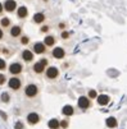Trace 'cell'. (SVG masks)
Here are the masks:
<instances>
[{"mask_svg":"<svg viewBox=\"0 0 127 129\" xmlns=\"http://www.w3.org/2000/svg\"><path fill=\"white\" fill-rule=\"evenodd\" d=\"M10 33H12V36H18V35H21V27H18V26H15V27H13L12 28V31H10Z\"/></svg>","mask_w":127,"mask_h":129,"instance_id":"cell-17","label":"cell"},{"mask_svg":"<svg viewBox=\"0 0 127 129\" xmlns=\"http://www.w3.org/2000/svg\"><path fill=\"white\" fill-rule=\"evenodd\" d=\"M27 120H28L30 124H36V123L39 121V115L37 114H30L27 116Z\"/></svg>","mask_w":127,"mask_h":129,"instance_id":"cell-9","label":"cell"},{"mask_svg":"<svg viewBox=\"0 0 127 129\" xmlns=\"http://www.w3.org/2000/svg\"><path fill=\"white\" fill-rule=\"evenodd\" d=\"M5 9L8 10V12H13L14 9H15V2H14V0H7V2H5Z\"/></svg>","mask_w":127,"mask_h":129,"instance_id":"cell-7","label":"cell"},{"mask_svg":"<svg viewBox=\"0 0 127 129\" xmlns=\"http://www.w3.org/2000/svg\"><path fill=\"white\" fill-rule=\"evenodd\" d=\"M89 105H90V102H89V99L87 97H80L78 99V106L81 107V109H86V107H89Z\"/></svg>","mask_w":127,"mask_h":129,"instance_id":"cell-5","label":"cell"},{"mask_svg":"<svg viewBox=\"0 0 127 129\" xmlns=\"http://www.w3.org/2000/svg\"><path fill=\"white\" fill-rule=\"evenodd\" d=\"M49 126H50L51 129H58V128H59V121L55 120V119H51V120L49 121Z\"/></svg>","mask_w":127,"mask_h":129,"instance_id":"cell-15","label":"cell"},{"mask_svg":"<svg viewBox=\"0 0 127 129\" xmlns=\"http://www.w3.org/2000/svg\"><path fill=\"white\" fill-rule=\"evenodd\" d=\"M2 10H3V5H2V4H0V12H2Z\"/></svg>","mask_w":127,"mask_h":129,"instance_id":"cell-30","label":"cell"},{"mask_svg":"<svg viewBox=\"0 0 127 129\" xmlns=\"http://www.w3.org/2000/svg\"><path fill=\"white\" fill-rule=\"evenodd\" d=\"M53 55H54V58H57V59H60L64 56V50L62 47H55L53 50Z\"/></svg>","mask_w":127,"mask_h":129,"instance_id":"cell-4","label":"cell"},{"mask_svg":"<svg viewBox=\"0 0 127 129\" xmlns=\"http://www.w3.org/2000/svg\"><path fill=\"white\" fill-rule=\"evenodd\" d=\"M46 76H48V78H55V77L58 76V70H57V68H54V67L49 68L48 72H46Z\"/></svg>","mask_w":127,"mask_h":129,"instance_id":"cell-8","label":"cell"},{"mask_svg":"<svg viewBox=\"0 0 127 129\" xmlns=\"http://www.w3.org/2000/svg\"><path fill=\"white\" fill-rule=\"evenodd\" d=\"M63 114H64V115H72V114H73V107L69 106V105L64 106V107H63Z\"/></svg>","mask_w":127,"mask_h":129,"instance_id":"cell-13","label":"cell"},{"mask_svg":"<svg viewBox=\"0 0 127 129\" xmlns=\"http://www.w3.org/2000/svg\"><path fill=\"white\" fill-rule=\"evenodd\" d=\"M27 42H28V39L27 37H23L22 39V44H27Z\"/></svg>","mask_w":127,"mask_h":129,"instance_id":"cell-26","label":"cell"},{"mask_svg":"<svg viewBox=\"0 0 127 129\" xmlns=\"http://www.w3.org/2000/svg\"><path fill=\"white\" fill-rule=\"evenodd\" d=\"M5 82V77L4 76H0V84H3Z\"/></svg>","mask_w":127,"mask_h":129,"instance_id":"cell-25","label":"cell"},{"mask_svg":"<svg viewBox=\"0 0 127 129\" xmlns=\"http://www.w3.org/2000/svg\"><path fill=\"white\" fill-rule=\"evenodd\" d=\"M0 115H2V116H3V118H4V119H7V115H5V114H4V113H3V111H0Z\"/></svg>","mask_w":127,"mask_h":129,"instance_id":"cell-28","label":"cell"},{"mask_svg":"<svg viewBox=\"0 0 127 129\" xmlns=\"http://www.w3.org/2000/svg\"><path fill=\"white\" fill-rule=\"evenodd\" d=\"M89 96L91 97V99H95V97H96V92H95L94 89H91V91L89 92Z\"/></svg>","mask_w":127,"mask_h":129,"instance_id":"cell-21","label":"cell"},{"mask_svg":"<svg viewBox=\"0 0 127 129\" xmlns=\"http://www.w3.org/2000/svg\"><path fill=\"white\" fill-rule=\"evenodd\" d=\"M45 51V45L41 44V42H37L35 45V52H37V54H41Z\"/></svg>","mask_w":127,"mask_h":129,"instance_id":"cell-12","label":"cell"},{"mask_svg":"<svg viewBox=\"0 0 127 129\" xmlns=\"http://www.w3.org/2000/svg\"><path fill=\"white\" fill-rule=\"evenodd\" d=\"M62 37H63V39H67V37H68V33H67V32H63Z\"/></svg>","mask_w":127,"mask_h":129,"instance_id":"cell-27","label":"cell"},{"mask_svg":"<svg viewBox=\"0 0 127 129\" xmlns=\"http://www.w3.org/2000/svg\"><path fill=\"white\" fill-rule=\"evenodd\" d=\"M2 24H3L4 27H7V26H9V19H8V18H4V19L2 21Z\"/></svg>","mask_w":127,"mask_h":129,"instance_id":"cell-22","label":"cell"},{"mask_svg":"<svg viewBox=\"0 0 127 129\" xmlns=\"http://www.w3.org/2000/svg\"><path fill=\"white\" fill-rule=\"evenodd\" d=\"M18 15H19L21 18H25L27 15V9L26 7H21L19 9H18Z\"/></svg>","mask_w":127,"mask_h":129,"instance_id":"cell-16","label":"cell"},{"mask_svg":"<svg viewBox=\"0 0 127 129\" xmlns=\"http://www.w3.org/2000/svg\"><path fill=\"white\" fill-rule=\"evenodd\" d=\"M3 37V32H2V29H0V39Z\"/></svg>","mask_w":127,"mask_h":129,"instance_id":"cell-29","label":"cell"},{"mask_svg":"<svg viewBox=\"0 0 127 129\" xmlns=\"http://www.w3.org/2000/svg\"><path fill=\"white\" fill-rule=\"evenodd\" d=\"M9 70H10V73H13V74H18V73H21V70H22V65L14 63V64L10 65Z\"/></svg>","mask_w":127,"mask_h":129,"instance_id":"cell-3","label":"cell"},{"mask_svg":"<svg viewBox=\"0 0 127 129\" xmlns=\"http://www.w3.org/2000/svg\"><path fill=\"white\" fill-rule=\"evenodd\" d=\"M2 100H3L4 102H8V101H9V95H8V93H3V95H2Z\"/></svg>","mask_w":127,"mask_h":129,"instance_id":"cell-20","label":"cell"},{"mask_svg":"<svg viewBox=\"0 0 127 129\" xmlns=\"http://www.w3.org/2000/svg\"><path fill=\"white\" fill-rule=\"evenodd\" d=\"M4 68H5V61L3 59H0V70L4 69Z\"/></svg>","mask_w":127,"mask_h":129,"instance_id":"cell-23","label":"cell"},{"mask_svg":"<svg viewBox=\"0 0 127 129\" xmlns=\"http://www.w3.org/2000/svg\"><path fill=\"white\" fill-rule=\"evenodd\" d=\"M19 86H21V81L19 79H18V78H10V81H9V87L10 88L18 89V88H19Z\"/></svg>","mask_w":127,"mask_h":129,"instance_id":"cell-2","label":"cell"},{"mask_svg":"<svg viewBox=\"0 0 127 129\" xmlns=\"http://www.w3.org/2000/svg\"><path fill=\"white\" fill-rule=\"evenodd\" d=\"M33 19H35V22H36V23H40V22H43V21H44V14H41V13L35 14Z\"/></svg>","mask_w":127,"mask_h":129,"instance_id":"cell-18","label":"cell"},{"mask_svg":"<svg viewBox=\"0 0 127 129\" xmlns=\"http://www.w3.org/2000/svg\"><path fill=\"white\" fill-rule=\"evenodd\" d=\"M107 125L109 126V128H114L117 125V120L114 118H108L107 119Z\"/></svg>","mask_w":127,"mask_h":129,"instance_id":"cell-14","label":"cell"},{"mask_svg":"<svg viewBox=\"0 0 127 129\" xmlns=\"http://www.w3.org/2000/svg\"><path fill=\"white\" fill-rule=\"evenodd\" d=\"M53 44H54V39L51 37V36H48V37L45 39V45H49V46H50V45H53Z\"/></svg>","mask_w":127,"mask_h":129,"instance_id":"cell-19","label":"cell"},{"mask_svg":"<svg viewBox=\"0 0 127 129\" xmlns=\"http://www.w3.org/2000/svg\"><path fill=\"white\" fill-rule=\"evenodd\" d=\"M15 129H23V124L22 123H17L15 124Z\"/></svg>","mask_w":127,"mask_h":129,"instance_id":"cell-24","label":"cell"},{"mask_svg":"<svg viewBox=\"0 0 127 129\" xmlns=\"http://www.w3.org/2000/svg\"><path fill=\"white\" fill-rule=\"evenodd\" d=\"M22 58H23L26 61H30V60L33 59V55H32V52H31L30 50H25L23 54H22Z\"/></svg>","mask_w":127,"mask_h":129,"instance_id":"cell-11","label":"cell"},{"mask_svg":"<svg viewBox=\"0 0 127 129\" xmlns=\"http://www.w3.org/2000/svg\"><path fill=\"white\" fill-rule=\"evenodd\" d=\"M98 102L100 105H107L108 102H109V96H107V95H100L98 97Z\"/></svg>","mask_w":127,"mask_h":129,"instance_id":"cell-10","label":"cell"},{"mask_svg":"<svg viewBox=\"0 0 127 129\" xmlns=\"http://www.w3.org/2000/svg\"><path fill=\"white\" fill-rule=\"evenodd\" d=\"M36 93H37V87H36L35 84H28V86L26 87V95H27L28 97H32V96H35Z\"/></svg>","mask_w":127,"mask_h":129,"instance_id":"cell-1","label":"cell"},{"mask_svg":"<svg viewBox=\"0 0 127 129\" xmlns=\"http://www.w3.org/2000/svg\"><path fill=\"white\" fill-rule=\"evenodd\" d=\"M46 65V60H43V61H39V63H36L35 64V72L36 73H41L44 70V67Z\"/></svg>","mask_w":127,"mask_h":129,"instance_id":"cell-6","label":"cell"}]
</instances>
